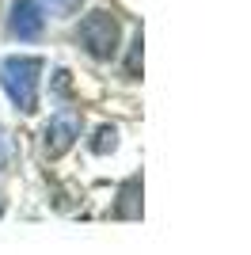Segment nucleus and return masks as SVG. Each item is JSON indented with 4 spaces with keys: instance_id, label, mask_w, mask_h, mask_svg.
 <instances>
[{
    "instance_id": "nucleus-1",
    "label": "nucleus",
    "mask_w": 251,
    "mask_h": 255,
    "mask_svg": "<svg viewBox=\"0 0 251 255\" xmlns=\"http://www.w3.org/2000/svg\"><path fill=\"white\" fill-rule=\"evenodd\" d=\"M76 38L84 42V50L92 53V57H111L118 50V23L111 11H92L88 19L80 23V31Z\"/></svg>"
},
{
    "instance_id": "nucleus-2",
    "label": "nucleus",
    "mask_w": 251,
    "mask_h": 255,
    "mask_svg": "<svg viewBox=\"0 0 251 255\" xmlns=\"http://www.w3.org/2000/svg\"><path fill=\"white\" fill-rule=\"evenodd\" d=\"M11 34H19V38H38L42 34L38 0H15L11 4Z\"/></svg>"
},
{
    "instance_id": "nucleus-3",
    "label": "nucleus",
    "mask_w": 251,
    "mask_h": 255,
    "mask_svg": "<svg viewBox=\"0 0 251 255\" xmlns=\"http://www.w3.org/2000/svg\"><path fill=\"white\" fill-rule=\"evenodd\" d=\"M76 4H80V0H57V8H65V11H69V8H76Z\"/></svg>"
}]
</instances>
